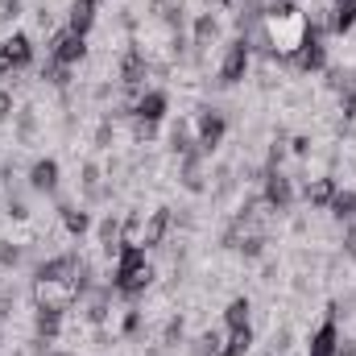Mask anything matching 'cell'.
Returning <instances> with one entry per match:
<instances>
[{
    "mask_svg": "<svg viewBox=\"0 0 356 356\" xmlns=\"http://www.w3.org/2000/svg\"><path fill=\"white\" fill-rule=\"evenodd\" d=\"M216 33H220V25H216V17H207V13H203V17L195 21V46H207V42H211Z\"/></svg>",
    "mask_w": 356,
    "mask_h": 356,
    "instance_id": "cb8c5ba5",
    "label": "cell"
},
{
    "mask_svg": "<svg viewBox=\"0 0 356 356\" xmlns=\"http://www.w3.org/2000/svg\"><path fill=\"white\" fill-rule=\"evenodd\" d=\"M75 298H79L75 282H67V277H33V302L42 311H63L67 315L75 307Z\"/></svg>",
    "mask_w": 356,
    "mask_h": 356,
    "instance_id": "3957f363",
    "label": "cell"
},
{
    "mask_svg": "<svg viewBox=\"0 0 356 356\" xmlns=\"http://www.w3.org/2000/svg\"><path fill=\"white\" fill-rule=\"evenodd\" d=\"M249 311H253L249 298H232L228 311H224V323H228V327H249Z\"/></svg>",
    "mask_w": 356,
    "mask_h": 356,
    "instance_id": "44dd1931",
    "label": "cell"
},
{
    "mask_svg": "<svg viewBox=\"0 0 356 356\" xmlns=\"http://www.w3.org/2000/svg\"><path fill=\"white\" fill-rule=\"evenodd\" d=\"M149 282H154V266L145 261V253L120 245V257H116V269H112V286L120 294H145Z\"/></svg>",
    "mask_w": 356,
    "mask_h": 356,
    "instance_id": "7a4b0ae2",
    "label": "cell"
},
{
    "mask_svg": "<svg viewBox=\"0 0 356 356\" xmlns=\"http://www.w3.org/2000/svg\"><path fill=\"white\" fill-rule=\"evenodd\" d=\"M166 228H170V211H166V207L149 211V216H145V249H158V245L166 241Z\"/></svg>",
    "mask_w": 356,
    "mask_h": 356,
    "instance_id": "5bb4252c",
    "label": "cell"
},
{
    "mask_svg": "<svg viewBox=\"0 0 356 356\" xmlns=\"http://www.w3.org/2000/svg\"><path fill=\"white\" fill-rule=\"evenodd\" d=\"M336 178H311L307 186H302V195H307V203L311 207H332V199H336Z\"/></svg>",
    "mask_w": 356,
    "mask_h": 356,
    "instance_id": "4fadbf2b",
    "label": "cell"
},
{
    "mask_svg": "<svg viewBox=\"0 0 356 356\" xmlns=\"http://www.w3.org/2000/svg\"><path fill=\"white\" fill-rule=\"evenodd\" d=\"M13 116V91H0V120Z\"/></svg>",
    "mask_w": 356,
    "mask_h": 356,
    "instance_id": "d4e9b609",
    "label": "cell"
},
{
    "mask_svg": "<svg viewBox=\"0 0 356 356\" xmlns=\"http://www.w3.org/2000/svg\"><path fill=\"white\" fill-rule=\"evenodd\" d=\"M336 348H340V332H336V319H327V323L311 336L307 356H336Z\"/></svg>",
    "mask_w": 356,
    "mask_h": 356,
    "instance_id": "8fae6325",
    "label": "cell"
},
{
    "mask_svg": "<svg viewBox=\"0 0 356 356\" xmlns=\"http://www.w3.org/2000/svg\"><path fill=\"white\" fill-rule=\"evenodd\" d=\"M224 133H228V120H224V112H216V108H203V112H199V120H195V145H199V154H211V149L224 141Z\"/></svg>",
    "mask_w": 356,
    "mask_h": 356,
    "instance_id": "277c9868",
    "label": "cell"
},
{
    "mask_svg": "<svg viewBox=\"0 0 356 356\" xmlns=\"http://www.w3.org/2000/svg\"><path fill=\"white\" fill-rule=\"evenodd\" d=\"M249 54H253V50H249V38H236V42L224 50L220 83H228V88H232V83H241V79H245V71H249Z\"/></svg>",
    "mask_w": 356,
    "mask_h": 356,
    "instance_id": "5b68a950",
    "label": "cell"
},
{
    "mask_svg": "<svg viewBox=\"0 0 356 356\" xmlns=\"http://www.w3.org/2000/svg\"><path fill=\"white\" fill-rule=\"evenodd\" d=\"M266 203L273 211H286L294 203V186H290V178L282 170H266Z\"/></svg>",
    "mask_w": 356,
    "mask_h": 356,
    "instance_id": "9c48e42d",
    "label": "cell"
},
{
    "mask_svg": "<svg viewBox=\"0 0 356 356\" xmlns=\"http://www.w3.org/2000/svg\"><path fill=\"white\" fill-rule=\"evenodd\" d=\"M220 4H232V0H220Z\"/></svg>",
    "mask_w": 356,
    "mask_h": 356,
    "instance_id": "4dcf8cb0",
    "label": "cell"
},
{
    "mask_svg": "<svg viewBox=\"0 0 356 356\" xmlns=\"http://www.w3.org/2000/svg\"><path fill=\"white\" fill-rule=\"evenodd\" d=\"M83 54H88V42H83V33H75V29H67V33H58V38L50 42V58H54L58 67H75V63H83Z\"/></svg>",
    "mask_w": 356,
    "mask_h": 356,
    "instance_id": "8992f818",
    "label": "cell"
},
{
    "mask_svg": "<svg viewBox=\"0 0 356 356\" xmlns=\"http://www.w3.org/2000/svg\"><path fill=\"white\" fill-rule=\"evenodd\" d=\"M0 50L13 58V67H17V71L33 63V42H29L25 33H13V38H4V42H0Z\"/></svg>",
    "mask_w": 356,
    "mask_h": 356,
    "instance_id": "7c38bea8",
    "label": "cell"
},
{
    "mask_svg": "<svg viewBox=\"0 0 356 356\" xmlns=\"http://www.w3.org/2000/svg\"><path fill=\"white\" fill-rule=\"evenodd\" d=\"M54 356H71V353H54Z\"/></svg>",
    "mask_w": 356,
    "mask_h": 356,
    "instance_id": "f546056e",
    "label": "cell"
},
{
    "mask_svg": "<svg viewBox=\"0 0 356 356\" xmlns=\"http://www.w3.org/2000/svg\"><path fill=\"white\" fill-rule=\"evenodd\" d=\"M145 75H149L145 54H141V50H129V54H124V63H120V88H124V91H141Z\"/></svg>",
    "mask_w": 356,
    "mask_h": 356,
    "instance_id": "30bf717a",
    "label": "cell"
},
{
    "mask_svg": "<svg viewBox=\"0 0 356 356\" xmlns=\"http://www.w3.org/2000/svg\"><path fill=\"white\" fill-rule=\"evenodd\" d=\"M8 75H17V67H13V58L0 50V79H8Z\"/></svg>",
    "mask_w": 356,
    "mask_h": 356,
    "instance_id": "4316f807",
    "label": "cell"
},
{
    "mask_svg": "<svg viewBox=\"0 0 356 356\" xmlns=\"http://www.w3.org/2000/svg\"><path fill=\"white\" fill-rule=\"evenodd\" d=\"M336 220H344V224H353L356 220V191H336V199H332V207H327Z\"/></svg>",
    "mask_w": 356,
    "mask_h": 356,
    "instance_id": "ffe728a7",
    "label": "cell"
},
{
    "mask_svg": "<svg viewBox=\"0 0 356 356\" xmlns=\"http://www.w3.org/2000/svg\"><path fill=\"white\" fill-rule=\"evenodd\" d=\"M249 348H253V327H228V340H224L220 356H245Z\"/></svg>",
    "mask_w": 356,
    "mask_h": 356,
    "instance_id": "ac0fdd59",
    "label": "cell"
},
{
    "mask_svg": "<svg viewBox=\"0 0 356 356\" xmlns=\"http://www.w3.org/2000/svg\"><path fill=\"white\" fill-rule=\"evenodd\" d=\"M182 186L186 191H203V154L199 149H191L182 158Z\"/></svg>",
    "mask_w": 356,
    "mask_h": 356,
    "instance_id": "2e32d148",
    "label": "cell"
},
{
    "mask_svg": "<svg viewBox=\"0 0 356 356\" xmlns=\"http://www.w3.org/2000/svg\"><path fill=\"white\" fill-rule=\"evenodd\" d=\"M137 327H141V315H137V311H129V315H124V336H133Z\"/></svg>",
    "mask_w": 356,
    "mask_h": 356,
    "instance_id": "484cf974",
    "label": "cell"
},
{
    "mask_svg": "<svg viewBox=\"0 0 356 356\" xmlns=\"http://www.w3.org/2000/svg\"><path fill=\"white\" fill-rule=\"evenodd\" d=\"M166 91H141L137 104H133V120H145V124H158L166 116Z\"/></svg>",
    "mask_w": 356,
    "mask_h": 356,
    "instance_id": "ba28073f",
    "label": "cell"
},
{
    "mask_svg": "<svg viewBox=\"0 0 356 356\" xmlns=\"http://www.w3.org/2000/svg\"><path fill=\"white\" fill-rule=\"evenodd\" d=\"M294 154L307 158V154H311V137H294Z\"/></svg>",
    "mask_w": 356,
    "mask_h": 356,
    "instance_id": "83f0119b",
    "label": "cell"
},
{
    "mask_svg": "<svg viewBox=\"0 0 356 356\" xmlns=\"http://www.w3.org/2000/svg\"><path fill=\"white\" fill-rule=\"evenodd\" d=\"M261 33H266L269 54L294 58L307 46V38H311V21H307V13L294 0H273L266 13H261Z\"/></svg>",
    "mask_w": 356,
    "mask_h": 356,
    "instance_id": "6da1fadb",
    "label": "cell"
},
{
    "mask_svg": "<svg viewBox=\"0 0 356 356\" xmlns=\"http://www.w3.org/2000/svg\"><path fill=\"white\" fill-rule=\"evenodd\" d=\"M120 245H124V249H141V245H145V216H141V211L120 224Z\"/></svg>",
    "mask_w": 356,
    "mask_h": 356,
    "instance_id": "e0dca14e",
    "label": "cell"
},
{
    "mask_svg": "<svg viewBox=\"0 0 356 356\" xmlns=\"http://www.w3.org/2000/svg\"><path fill=\"white\" fill-rule=\"evenodd\" d=\"M29 186H33V191H46V195H50V191L58 186V162H54V158H42V162H38V166L29 170Z\"/></svg>",
    "mask_w": 356,
    "mask_h": 356,
    "instance_id": "9a60e30c",
    "label": "cell"
},
{
    "mask_svg": "<svg viewBox=\"0 0 356 356\" xmlns=\"http://www.w3.org/2000/svg\"><path fill=\"white\" fill-rule=\"evenodd\" d=\"M91 25H95V0H75V4H71V29L88 38Z\"/></svg>",
    "mask_w": 356,
    "mask_h": 356,
    "instance_id": "d6986e66",
    "label": "cell"
},
{
    "mask_svg": "<svg viewBox=\"0 0 356 356\" xmlns=\"http://www.w3.org/2000/svg\"><path fill=\"white\" fill-rule=\"evenodd\" d=\"M58 327H63V311H42V307H38V336L54 340Z\"/></svg>",
    "mask_w": 356,
    "mask_h": 356,
    "instance_id": "603a6c76",
    "label": "cell"
},
{
    "mask_svg": "<svg viewBox=\"0 0 356 356\" xmlns=\"http://www.w3.org/2000/svg\"><path fill=\"white\" fill-rule=\"evenodd\" d=\"M63 224H67L71 236H83V232L91 228V216L88 211H79V207H63Z\"/></svg>",
    "mask_w": 356,
    "mask_h": 356,
    "instance_id": "7402d4cb",
    "label": "cell"
},
{
    "mask_svg": "<svg viewBox=\"0 0 356 356\" xmlns=\"http://www.w3.org/2000/svg\"><path fill=\"white\" fill-rule=\"evenodd\" d=\"M17 4H21V0H0V21H4V17H13V13H17Z\"/></svg>",
    "mask_w": 356,
    "mask_h": 356,
    "instance_id": "f1b7e54d",
    "label": "cell"
},
{
    "mask_svg": "<svg viewBox=\"0 0 356 356\" xmlns=\"http://www.w3.org/2000/svg\"><path fill=\"white\" fill-rule=\"evenodd\" d=\"M290 63H294L298 71H307V75L327 67V46H323V29H319V25H311V38H307V46H302V50H298Z\"/></svg>",
    "mask_w": 356,
    "mask_h": 356,
    "instance_id": "52a82bcc",
    "label": "cell"
}]
</instances>
